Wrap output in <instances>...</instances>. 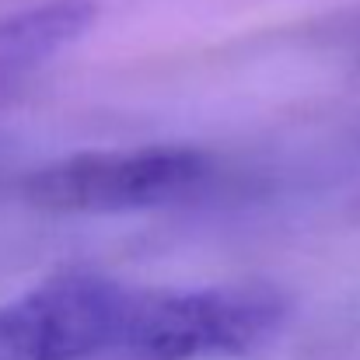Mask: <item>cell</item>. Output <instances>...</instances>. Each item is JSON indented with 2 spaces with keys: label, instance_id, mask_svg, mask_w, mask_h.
Listing matches in <instances>:
<instances>
[{
  "label": "cell",
  "instance_id": "6da1fadb",
  "mask_svg": "<svg viewBox=\"0 0 360 360\" xmlns=\"http://www.w3.org/2000/svg\"><path fill=\"white\" fill-rule=\"evenodd\" d=\"M290 301L269 283H217L189 290L136 287L112 360H238L269 347Z\"/></svg>",
  "mask_w": 360,
  "mask_h": 360
},
{
  "label": "cell",
  "instance_id": "7a4b0ae2",
  "mask_svg": "<svg viewBox=\"0 0 360 360\" xmlns=\"http://www.w3.org/2000/svg\"><path fill=\"white\" fill-rule=\"evenodd\" d=\"M217 179L214 154L186 143L81 150L25 175L21 196L46 214L112 217L200 196Z\"/></svg>",
  "mask_w": 360,
  "mask_h": 360
},
{
  "label": "cell",
  "instance_id": "3957f363",
  "mask_svg": "<svg viewBox=\"0 0 360 360\" xmlns=\"http://www.w3.org/2000/svg\"><path fill=\"white\" fill-rule=\"evenodd\" d=\"M136 287L60 269L0 304V360H112Z\"/></svg>",
  "mask_w": 360,
  "mask_h": 360
},
{
  "label": "cell",
  "instance_id": "277c9868",
  "mask_svg": "<svg viewBox=\"0 0 360 360\" xmlns=\"http://www.w3.org/2000/svg\"><path fill=\"white\" fill-rule=\"evenodd\" d=\"M98 21L95 0H42L0 21V84L67 53Z\"/></svg>",
  "mask_w": 360,
  "mask_h": 360
}]
</instances>
